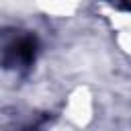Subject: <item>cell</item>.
Instances as JSON below:
<instances>
[{"label": "cell", "instance_id": "7a4b0ae2", "mask_svg": "<svg viewBox=\"0 0 131 131\" xmlns=\"http://www.w3.org/2000/svg\"><path fill=\"white\" fill-rule=\"evenodd\" d=\"M106 2L115 4V6L121 8V10H131V0H106Z\"/></svg>", "mask_w": 131, "mask_h": 131}, {"label": "cell", "instance_id": "3957f363", "mask_svg": "<svg viewBox=\"0 0 131 131\" xmlns=\"http://www.w3.org/2000/svg\"><path fill=\"white\" fill-rule=\"evenodd\" d=\"M23 131H39L37 127H27V129H23Z\"/></svg>", "mask_w": 131, "mask_h": 131}, {"label": "cell", "instance_id": "6da1fadb", "mask_svg": "<svg viewBox=\"0 0 131 131\" xmlns=\"http://www.w3.org/2000/svg\"><path fill=\"white\" fill-rule=\"evenodd\" d=\"M37 57V39L33 35H20L4 47L2 61L6 68H29Z\"/></svg>", "mask_w": 131, "mask_h": 131}]
</instances>
